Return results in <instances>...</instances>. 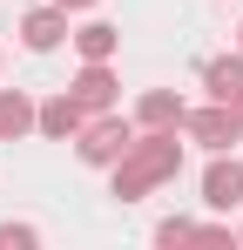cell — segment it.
<instances>
[{
	"label": "cell",
	"mask_w": 243,
	"mask_h": 250,
	"mask_svg": "<svg viewBox=\"0 0 243 250\" xmlns=\"http://www.w3.org/2000/svg\"><path fill=\"white\" fill-rule=\"evenodd\" d=\"M142 122H182V102H176V95H149V102H142Z\"/></svg>",
	"instance_id": "8fae6325"
},
{
	"label": "cell",
	"mask_w": 243,
	"mask_h": 250,
	"mask_svg": "<svg viewBox=\"0 0 243 250\" xmlns=\"http://www.w3.org/2000/svg\"><path fill=\"white\" fill-rule=\"evenodd\" d=\"M75 102L81 108H108V102H115V75H108L101 61H88V75L75 82Z\"/></svg>",
	"instance_id": "5b68a950"
},
{
	"label": "cell",
	"mask_w": 243,
	"mask_h": 250,
	"mask_svg": "<svg viewBox=\"0 0 243 250\" xmlns=\"http://www.w3.org/2000/svg\"><path fill=\"white\" fill-rule=\"evenodd\" d=\"M27 122H34V108H27L20 95H0V135H20Z\"/></svg>",
	"instance_id": "9c48e42d"
},
{
	"label": "cell",
	"mask_w": 243,
	"mask_h": 250,
	"mask_svg": "<svg viewBox=\"0 0 243 250\" xmlns=\"http://www.w3.org/2000/svg\"><path fill=\"white\" fill-rule=\"evenodd\" d=\"M202 196H209V209H237L243 203V169L237 163H216L209 176H202Z\"/></svg>",
	"instance_id": "277c9868"
},
{
	"label": "cell",
	"mask_w": 243,
	"mask_h": 250,
	"mask_svg": "<svg viewBox=\"0 0 243 250\" xmlns=\"http://www.w3.org/2000/svg\"><path fill=\"white\" fill-rule=\"evenodd\" d=\"M40 128H47V135H75L81 128V102H68V95L47 102V108H40Z\"/></svg>",
	"instance_id": "52a82bcc"
},
{
	"label": "cell",
	"mask_w": 243,
	"mask_h": 250,
	"mask_svg": "<svg viewBox=\"0 0 243 250\" xmlns=\"http://www.w3.org/2000/svg\"><path fill=\"white\" fill-rule=\"evenodd\" d=\"M61 7H88V0H61Z\"/></svg>",
	"instance_id": "4fadbf2b"
},
{
	"label": "cell",
	"mask_w": 243,
	"mask_h": 250,
	"mask_svg": "<svg viewBox=\"0 0 243 250\" xmlns=\"http://www.w3.org/2000/svg\"><path fill=\"white\" fill-rule=\"evenodd\" d=\"M189 135H196V142H209V149H223V142H237V135H243V122H237V108L223 102V108L189 115Z\"/></svg>",
	"instance_id": "3957f363"
},
{
	"label": "cell",
	"mask_w": 243,
	"mask_h": 250,
	"mask_svg": "<svg viewBox=\"0 0 243 250\" xmlns=\"http://www.w3.org/2000/svg\"><path fill=\"white\" fill-rule=\"evenodd\" d=\"M230 108H237V122H243V88H237V95H230Z\"/></svg>",
	"instance_id": "7c38bea8"
},
{
	"label": "cell",
	"mask_w": 243,
	"mask_h": 250,
	"mask_svg": "<svg viewBox=\"0 0 243 250\" xmlns=\"http://www.w3.org/2000/svg\"><path fill=\"white\" fill-rule=\"evenodd\" d=\"M75 41H81V54H88V61H108V47H115V27H101V21H95V27H81Z\"/></svg>",
	"instance_id": "30bf717a"
},
{
	"label": "cell",
	"mask_w": 243,
	"mask_h": 250,
	"mask_svg": "<svg viewBox=\"0 0 243 250\" xmlns=\"http://www.w3.org/2000/svg\"><path fill=\"white\" fill-rule=\"evenodd\" d=\"M162 176H176V142H169V135L128 142V156H122V169H115V196L128 203V196H142V189L162 183Z\"/></svg>",
	"instance_id": "6da1fadb"
},
{
	"label": "cell",
	"mask_w": 243,
	"mask_h": 250,
	"mask_svg": "<svg viewBox=\"0 0 243 250\" xmlns=\"http://www.w3.org/2000/svg\"><path fill=\"white\" fill-rule=\"evenodd\" d=\"M20 34H27V47H54V41H61V14H47V7H40V14L20 21Z\"/></svg>",
	"instance_id": "ba28073f"
},
{
	"label": "cell",
	"mask_w": 243,
	"mask_h": 250,
	"mask_svg": "<svg viewBox=\"0 0 243 250\" xmlns=\"http://www.w3.org/2000/svg\"><path fill=\"white\" fill-rule=\"evenodd\" d=\"M128 142H135V135H128V122H115V115H108V122H95L88 135H81V163H115V156H128Z\"/></svg>",
	"instance_id": "7a4b0ae2"
},
{
	"label": "cell",
	"mask_w": 243,
	"mask_h": 250,
	"mask_svg": "<svg viewBox=\"0 0 243 250\" xmlns=\"http://www.w3.org/2000/svg\"><path fill=\"white\" fill-rule=\"evenodd\" d=\"M202 82H209L216 102H230V95L243 88V61H237V54H230V61H209V68H202Z\"/></svg>",
	"instance_id": "8992f818"
}]
</instances>
